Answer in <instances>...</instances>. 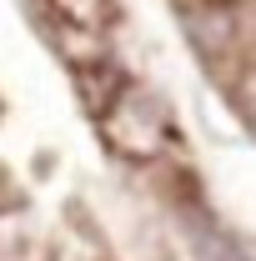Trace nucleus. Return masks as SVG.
<instances>
[{"label": "nucleus", "mask_w": 256, "mask_h": 261, "mask_svg": "<svg viewBox=\"0 0 256 261\" xmlns=\"http://www.w3.org/2000/svg\"><path fill=\"white\" fill-rule=\"evenodd\" d=\"M96 121H100V136L111 141V151L126 156V161H156L166 151V141L176 136L166 96L141 86V81H126Z\"/></svg>", "instance_id": "f257e3e1"}, {"label": "nucleus", "mask_w": 256, "mask_h": 261, "mask_svg": "<svg viewBox=\"0 0 256 261\" xmlns=\"http://www.w3.org/2000/svg\"><path fill=\"white\" fill-rule=\"evenodd\" d=\"M45 236H40V221L35 211L15 196L0 206V261H45Z\"/></svg>", "instance_id": "f03ea898"}, {"label": "nucleus", "mask_w": 256, "mask_h": 261, "mask_svg": "<svg viewBox=\"0 0 256 261\" xmlns=\"http://www.w3.org/2000/svg\"><path fill=\"white\" fill-rule=\"evenodd\" d=\"M50 5V20H65V25H86V31H100L116 10V0H45Z\"/></svg>", "instance_id": "7ed1b4c3"}]
</instances>
